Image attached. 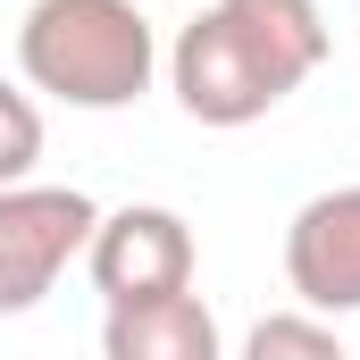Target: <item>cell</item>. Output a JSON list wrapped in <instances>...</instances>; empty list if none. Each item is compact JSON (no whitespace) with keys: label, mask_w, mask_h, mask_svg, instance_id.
<instances>
[{"label":"cell","mask_w":360,"mask_h":360,"mask_svg":"<svg viewBox=\"0 0 360 360\" xmlns=\"http://www.w3.org/2000/svg\"><path fill=\"white\" fill-rule=\"evenodd\" d=\"M327 68L319 0H210L168 51V92L193 126H252Z\"/></svg>","instance_id":"cell-1"},{"label":"cell","mask_w":360,"mask_h":360,"mask_svg":"<svg viewBox=\"0 0 360 360\" xmlns=\"http://www.w3.org/2000/svg\"><path fill=\"white\" fill-rule=\"evenodd\" d=\"M17 76L68 109H134L160 76V34L134 0H34L17 17Z\"/></svg>","instance_id":"cell-2"},{"label":"cell","mask_w":360,"mask_h":360,"mask_svg":"<svg viewBox=\"0 0 360 360\" xmlns=\"http://www.w3.org/2000/svg\"><path fill=\"white\" fill-rule=\"evenodd\" d=\"M92 293L109 310H134V302H168V293H193V269H201V243L184 226V210L168 201H126V210H101L84 243Z\"/></svg>","instance_id":"cell-3"},{"label":"cell","mask_w":360,"mask_h":360,"mask_svg":"<svg viewBox=\"0 0 360 360\" xmlns=\"http://www.w3.org/2000/svg\"><path fill=\"white\" fill-rule=\"evenodd\" d=\"M92 226H101V210L76 184H8L0 193V319L51 302L68 260H84Z\"/></svg>","instance_id":"cell-4"},{"label":"cell","mask_w":360,"mask_h":360,"mask_svg":"<svg viewBox=\"0 0 360 360\" xmlns=\"http://www.w3.org/2000/svg\"><path fill=\"white\" fill-rule=\"evenodd\" d=\"M285 285L302 293L310 319L360 310V184L310 193L285 226Z\"/></svg>","instance_id":"cell-5"},{"label":"cell","mask_w":360,"mask_h":360,"mask_svg":"<svg viewBox=\"0 0 360 360\" xmlns=\"http://www.w3.org/2000/svg\"><path fill=\"white\" fill-rule=\"evenodd\" d=\"M101 360H226L218 319L201 293H168V302H134L101 319Z\"/></svg>","instance_id":"cell-6"},{"label":"cell","mask_w":360,"mask_h":360,"mask_svg":"<svg viewBox=\"0 0 360 360\" xmlns=\"http://www.w3.org/2000/svg\"><path fill=\"white\" fill-rule=\"evenodd\" d=\"M235 360H352V352H344V335H335L327 319H310V310H269V319L243 335Z\"/></svg>","instance_id":"cell-7"},{"label":"cell","mask_w":360,"mask_h":360,"mask_svg":"<svg viewBox=\"0 0 360 360\" xmlns=\"http://www.w3.org/2000/svg\"><path fill=\"white\" fill-rule=\"evenodd\" d=\"M34 160H42V101L0 76V193L34 184Z\"/></svg>","instance_id":"cell-8"}]
</instances>
